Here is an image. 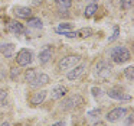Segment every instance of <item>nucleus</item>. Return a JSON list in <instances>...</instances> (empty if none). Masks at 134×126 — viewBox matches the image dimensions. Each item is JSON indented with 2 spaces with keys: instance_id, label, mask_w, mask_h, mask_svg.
<instances>
[{
  "instance_id": "nucleus-1",
  "label": "nucleus",
  "mask_w": 134,
  "mask_h": 126,
  "mask_svg": "<svg viewBox=\"0 0 134 126\" xmlns=\"http://www.w3.org/2000/svg\"><path fill=\"white\" fill-rule=\"evenodd\" d=\"M110 55H111V59H113L115 64H124V62L130 61V58H131L130 51H128L125 47H115V48H113L111 52H110Z\"/></svg>"
},
{
  "instance_id": "nucleus-2",
  "label": "nucleus",
  "mask_w": 134,
  "mask_h": 126,
  "mask_svg": "<svg viewBox=\"0 0 134 126\" xmlns=\"http://www.w3.org/2000/svg\"><path fill=\"white\" fill-rule=\"evenodd\" d=\"M32 61H33V54L27 48H22L18 52V55H16V62L20 67H26V65L32 64Z\"/></svg>"
},
{
  "instance_id": "nucleus-3",
  "label": "nucleus",
  "mask_w": 134,
  "mask_h": 126,
  "mask_svg": "<svg viewBox=\"0 0 134 126\" xmlns=\"http://www.w3.org/2000/svg\"><path fill=\"white\" fill-rule=\"evenodd\" d=\"M79 61H81V57H78V55H68V57L62 58L61 61L58 62V70L59 71H65V70H69V68H74Z\"/></svg>"
},
{
  "instance_id": "nucleus-4",
  "label": "nucleus",
  "mask_w": 134,
  "mask_h": 126,
  "mask_svg": "<svg viewBox=\"0 0 134 126\" xmlns=\"http://www.w3.org/2000/svg\"><path fill=\"white\" fill-rule=\"evenodd\" d=\"M125 114H127V109L125 107H117V109H113L111 112H108V114L105 117H107L108 122L114 123V122H118L120 119H122Z\"/></svg>"
},
{
  "instance_id": "nucleus-5",
  "label": "nucleus",
  "mask_w": 134,
  "mask_h": 126,
  "mask_svg": "<svg viewBox=\"0 0 134 126\" xmlns=\"http://www.w3.org/2000/svg\"><path fill=\"white\" fill-rule=\"evenodd\" d=\"M82 102H84V100H82V97L76 94V96H72V97H69V99H66L64 103H62L61 107L64 109V110H69V109L76 107L78 104H82Z\"/></svg>"
},
{
  "instance_id": "nucleus-6",
  "label": "nucleus",
  "mask_w": 134,
  "mask_h": 126,
  "mask_svg": "<svg viewBox=\"0 0 134 126\" xmlns=\"http://www.w3.org/2000/svg\"><path fill=\"white\" fill-rule=\"evenodd\" d=\"M85 70H87V64H79V65H75L74 67V70H71L69 73H68V80H71V81H74V80L79 78V77L82 75V74L85 73Z\"/></svg>"
},
{
  "instance_id": "nucleus-7",
  "label": "nucleus",
  "mask_w": 134,
  "mask_h": 126,
  "mask_svg": "<svg viewBox=\"0 0 134 126\" xmlns=\"http://www.w3.org/2000/svg\"><path fill=\"white\" fill-rule=\"evenodd\" d=\"M51 81V78H49V75L48 74H39V75H36L35 78L32 80V81L29 83L30 84V87H33V88H38V87H42V85H46L48 83Z\"/></svg>"
},
{
  "instance_id": "nucleus-8",
  "label": "nucleus",
  "mask_w": 134,
  "mask_h": 126,
  "mask_svg": "<svg viewBox=\"0 0 134 126\" xmlns=\"http://www.w3.org/2000/svg\"><path fill=\"white\" fill-rule=\"evenodd\" d=\"M108 97H111V99L114 100H118V102H125V100H130L131 96H128V94H125L124 91L118 90V88H111V90H108Z\"/></svg>"
},
{
  "instance_id": "nucleus-9",
  "label": "nucleus",
  "mask_w": 134,
  "mask_h": 126,
  "mask_svg": "<svg viewBox=\"0 0 134 126\" xmlns=\"http://www.w3.org/2000/svg\"><path fill=\"white\" fill-rule=\"evenodd\" d=\"M110 74H111V67H108L104 61L97 64V75H98L99 78H107Z\"/></svg>"
},
{
  "instance_id": "nucleus-10",
  "label": "nucleus",
  "mask_w": 134,
  "mask_h": 126,
  "mask_svg": "<svg viewBox=\"0 0 134 126\" xmlns=\"http://www.w3.org/2000/svg\"><path fill=\"white\" fill-rule=\"evenodd\" d=\"M13 13H15L18 18H23V19H29L32 16V10L30 7H26V6H18L13 9Z\"/></svg>"
},
{
  "instance_id": "nucleus-11",
  "label": "nucleus",
  "mask_w": 134,
  "mask_h": 126,
  "mask_svg": "<svg viewBox=\"0 0 134 126\" xmlns=\"http://www.w3.org/2000/svg\"><path fill=\"white\" fill-rule=\"evenodd\" d=\"M66 91H68L66 87H64V85H56V87H53L52 91H51V97H52L53 100H59L66 94Z\"/></svg>"
},
{
  "instance_id": "nucleus-12",
  "label": "nucleus",
  "mask_w": 134,
  "mask_h": 126,
  "mask_svg": "<svg viewBox=\"0 0 134 126\" xmlns=\"http://www.w3.org/2000/svg\"><path fill=\"white\" fill-rule=\"evenodd\" d=\"M7 29H9L12 33H15V35H22V33H25L23 25L19 23V22H16V21L9 22V26H7Z\"/></svg>"
},
{
  "instance_id": "nucleus-13",
  "label": "nucleus",
  "mask_w": 134,
  "mask_h": 126,
  "mask_svg": "<svg viewBox=\"0 0 134 126\" xmlns=\"http://www.w3.org/2000/svg\"><path fill=\"white\" fill-rule=\"evenodd\" d=\"M0 52L3 54L6 58H12L15 52V45L13 44H0Z\"/></svg>"
},
{
  "instance_id": "nucleus-14",
  "label": "nucleus",
  "mask_w": 134,
  "mask_h": 126,
  "mask_svg": "<svg viewBox=\"0 0 134 126\" xmlns=\"http://www.w3.org/2000/svg\"><path fill=\"white\" fill-rule=\"evenodd\" d=\"M46 94H48V91L46 90H41V91H38V93H35V96L32 97V104L33 106H38V104H41V103H43L45 102V99H46Z\"/></svg>"
},
{
  "instance_id": "nucleus-15",
  "label": "nucleus",
  "mask_w": 134,
  "mask_h": 126,
  "mask_svg": "<svg viewBox=\"0 0 134 126\" xmlns=\"http://www.w3.org/2000/svg\"><path fill=\"white\" fill-rule=\"evenodd\" d=\"M51 58H52V49H51V48H45L43 51H41V54H39V62H41V64L49 62Z\"/></svg>"
},
{
  "instance_id": "nucleus-16",
  "label": "nucleus",
  "mask_w": 134,
  "mask_h": 126,
  "mask_svg": "<svg viewBox=\"0 0 134 126\" xmlns=\"http://www.w3.org/2000/svg\"><path fill=\"white\" fill-rule=\"evenodd\" d=\"M55 3L61 12H65L72 6V0H55Z\"/></svg>"
},
{
  "instance_id": "nucleus-17",
  "label": "nucleus",
  "mask_w": 134,
  "mask_h": 126,
  "mask_svg": "<svg viewBox=\"0 0 134 126\" xmlns=\"http://www.w3.org/2000/svg\"><path fill=\"white\" fill-rule=\"evenodd\" d=\"M27 25H29V28H32V29H42V28H43L42 21L38 19V18H29Z\"/></svg>"
},
{
  "instance_id": "nucleus-18",
  "label": "nucleus",
  "mask_w": 134,
  "mask_h": 126,
  "mask_svg": "<svg viewBox=\"0 0 134 126\" xmlns=\"http://www.w3.org/2000/svg\"><path fill=\"white\" fill-rule=\"evenodd\" d=\"M97 10H98V6H97L95 3L90 4V6H87V9H85V18H92L94 15L97 13Z\"/></svg>"
},
{
  "instance_id": "nucleus-19",
  "label": "nucleus",
  "mask_w": 134,
  "mask_h": 126,
  "mask_svg": "<svg viewBox=\"0 0 134 126\" xmlns=\"http://www.w3.org/2000/svg\"><path fill=\"white\" fill-rule=\"evenodd\" d=\"M91 35H92L91 28H82V29L76 31V36H79V38H90Z\"/></svg>"
},
{
  "instance_id": "nucleus-20",
  "label": "nucleus",
  "mask_w": 134,
  "mask_h": 126,
  "mask_svg": "<svg viewBox=\"0 0 134 126\" xmlns=\"http://www.w3.org/2000/svg\"><path fill=\"white\" fill-rule=\"evenodd\" d=\"M69 31H72V25L71 23H61L56 28V32L61 33V35H64L65 32H69Z\"/></svg>"
},
{
  "instance_id": "nucleus-21",
  "label": "nucleus",
  "mask_w": 134,
  "mask_h": 126,
  "mask_svg": "<svg viewBox=\"0 0 134 126\" xmlns=\"http://www.w3.org/2000/svg\"><path fill=\"white\" fill-rule=\"evenodd\" d=\"M124 74H125V77H127V80L134 81V67H127L124 70Z\"/></svg>"
},
{
  "instance_id": "nucleus-22",
  "label": "nucleus",
  "mask_w": 134,
  "mask_h": 126,
  "mask_svg": "<svg viewBox=\"0 0 134 126\" xmlns=\"http://www.w3.org/2000/svg\"><path fill=\"white\" fill-rule=\"evenodd\" d=\"M25 77H26V81H27V83H30V81H32V80L36 77V71L33 70V68H30V70H27V71H26Z\"/></svg>"
},
{
  "instance_id": "nucleus-23",
  "label": "nucleus",
  "mask_w": 134,
  "mask_h": 126,
  "mask_svg": "<svg viewBox=\"0 0 134 126\" xmlns=\"http://www.w3.org/2000/svg\"><path fill=\"white\" fill-rule=\"evenodd\" d=\"M118 36H120V29H118V26H115L114 28V32H113V35L108 38V42H114V41H117L118 39Z\"/></svg>"
},
{
  "instance_id": "nucleus-24",
  "label": "nucleus",
  "mask_w": 134,
  "mask_h": 126,
  "mask_svg": "<svg viewBox=\"0 0 134 126\" xmlns=\"http://www.w3.org/2000/svg\"><path fill=\"white\" fill-rule=\"evenodd\" d=\"M121 7L124 10H130L133 7V0H121Z\"/></svg>"
},
{
  "instance_id": "nucleus-25",
  "label": "nucleus",
  "mask_w": 134,
  "mask_h": 126,
  "mask_svg": "<svg viewBox=\"0 0 134 126\" xmlns=\"http://www.w3.org/2000/svg\"><path fill=\"white\" fill-rule=\"evenodd\" d=\"M18 77H19V70L18 68H12L10 70V78L15 81V80H18Z\"/></svg>"
},
{
  "instance_id": "nucleus-26",
  "label": "nucleus",
  "mask_w": 134,
  "mask_h": 126,
  "mask_svg": "<svg viewBox=\"0 0 134 126\" xmlns=\"http://www.w3.org/2000/svg\"><path fill=\"white\" fill-rule=\"evenodd\" d=\"M6 97H7V91L6 90H0V106L3 104V102L6 100Z\"/></svg>"
},
{
  "instance_id": "nucleus-27",
  "label": "nucleus",
  "mask_w": 134,
  "mask_h": 126,
  "mask_svg": "<svg viewBox=\"0 0 134 126\" xmlns=\"http://www.w3.org/2000/svg\"><path fill=\"white\" fill-rule=\"evenodd\" d=\"M64 35L66 36V38H75V36H76V32H74V31H69V32H65Z\"/></svg>"
},
{
  "instance_id": "nucleus-28",
  "label": "nucleus",
  "mask_w": 134,
  "mask_h": 126,
  "mask_svg": "<svg viewBox=\"0 0 134 126\" xmlns=\"http://www.w3.org/2000/svg\"><path fill=\"white\" fill-rule=\"evenodd\" d=\"M91 91H92V96L94 97L99 96V93H101V90H99V88H97V87H92V88H91Z\"/></svg>"
},
{
  "instance_id": "nucleus-29",
  "label": "nucleus",
  "mask_w": 134,
  "mask_h": 126,
  "mask_svg": "<svg viewBox=\"0 0 134 126\" xmlns=\"http://www.w3.org/2000/svg\"><path fill=\"white\" fill-rule=\"evenodd\" d=\"M94 114H99V109H95V110L88 112V116H94Z\"/></svg>"
},
{
  "instance_id": "nucleus-30",
  "label": "nucleus",
  "mask_w": 134,
  "mask_h": 126,
  "mask_svg": "<svg viewBox=\"0 0 134 126\" xmlns=\"http://www.w3.org/2000/svg\"><path fill=\"white\" fill-rule=\"evenodd\" d=\"M125 123H127V125L130 126L131 123H133V116H128V117H127V120H125Z\"/></svg>"
},
{
  "instance_id": "nucleus-31",
  "label": "nucleus",
  "mask_w": 134,
  "mask_h": 126,
  "mask_svg": "<svg viewBox=\"0 0 134 126\" xmlns=\"http://www.w3.org/2000/svg\"><path fill=\"white\" fill-rule=\"evenodd\" d=\"M52 126H65V123L64 122H56V123H53Z\"/></svg>"
},
{
  "instance_id": "nucleus-32",
  "label": "nucleus",
  "mask_w": 134,
  "mask_h": 126,
  "mask_svg": "<svg viewBox=\"0 0 134 126\" xmlns=\"http://www.w3.org/2000/svg\"><path fill=\"white\" fill-rule=\"evenodd\" d=\"M94 126H105V125H104V123H102V122H98V123H95V125H94Z\"/></svg>"
},
{
  "instance_id": "nucleus-33",
  "label": "nucleus",
  "mask_w": 134,
  "mask_h": 126,
  "mask_svg": "<svg viewBox=\"0 0 134 126\" xmlns=\"http://www.w3.org/2000/svg\"><path fill=\"white\" fill-rule=\"evenodd\" d=\"M0 126H10V125H9V122H3Z\"/></svg>"
},
{
  "instance_id": "nucleus-34",
  "label": "nucleus",
  "mask_w": 134,
  "mask_h": 126,
  "mask_svg": "<svg viewBox=\"0 0 134 126\" xmlns=\"http://www.w3.org/2000/svg\"><path fill=\"white\" fill-rule=\"evenodd\" d=\"M90 2H92V3H94V2H97V0H90Z\"/></svg>"
}]
</instances>
